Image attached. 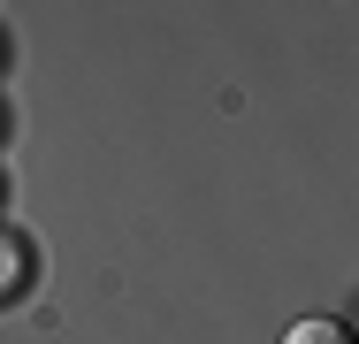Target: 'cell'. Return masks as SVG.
I'll return each instance as SVG.
<instances>
[{
    "instance_id": "1",
    "label": "cell",
    "mask_w": 359,
    "mask_h": 344,
    "mask_svg": "<svg viewBox=\"0 0 359 344\" xmlns=\"http://www.w3.org/2000/svg\"><path fill=\"white\" fill-rule=\"evenodd\" d=\"M23 283H31V245H23V237H8V230H0V298H15V291H23Z\"/></svg>"
},
{
    "instance_id": "2",
    "label": "cell",
    "mask_w": 359,
    "mask_h": 344,
    "mask_svg": "<svg viewBox=\"0 0 359 344\" xmlns=\"http://www.w3.org/2000/svg\"><path fill=\"white\" fill-rule=\"evenodd\" d=\"M283 344H352V329H344V322H298Z\"/></svg>"
}]
</instances>
